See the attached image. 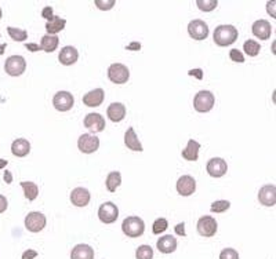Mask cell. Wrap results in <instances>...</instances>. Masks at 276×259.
Wrapping results in <instances>:
<instances>
[{
	"mask_svg": "<svg viewBox=\"0 0 276 259\" xmlns=\"http://www.w3.org/2000/svg\"><path fill=\"white\" fill-rule=\"evenodd\" d=\"M237 29L234 25H220L214 31V41L220 47H227L234 44L237 39Z\"/></svg>",
	"mask_w": 276,
	"mask_h": 259,
	"instance_id": "1",
	"label": "cell"
},
{
	"mask_svg": "<svg viewBox=\"0 0 276 259\" xmlns=\"http://www.w3.org/2000/svg\"><path fill=\"white\" fill-rule=\"evenodd\" d=\"M122 230L127 237H141L145 232V223L140 217H127L122 223Z\"/></svg>",
	"mask_w": 276,
	"mask_h": 259,
	"instance_id": "2",
	"label": "cell"
},
{
	"mask_svg": "<svg viewBox=\"0 0 276 259\" xmlns=\"http://www.w3.org/2000/svg\"><path fill=\"white\" fill-rule=\"evenodd\" d=\"M214 103H215V98L212 91L207 90H202L199 91L195 98H193V108L199 113H207L213 109Z\"/></svg>",
	"mask_w": 276,
	"mask_h": 259,
	"instance_id": "3",
	"label": "cell"
},
{
	"mask_svg": "<svg viewBox=\"0 0 276 259\" xmlns=\"http://www.w3.org/2000/svg\"><path fill=\"white\" fill-rule=\"evenodd\" d=\"M26 69V61L22 55H11L4 62V71L10 76H21Z\"/></svg>",
	"mask_w": 276,
	"mask_h": 259,
	"instance_id": "4",
	"label": "cell"
},
{
	"mask_svg": "<svg viewBox=\"0 0 276 259\" xmlns=\"http://www.w3.org/2000/svg\"><path fill=\"white\" fill-rule=\"evenodd\" d=\"M108 78L115 84H125L130 78V71L123 63H112L108 68Z\"/></svg>",
	"mask_w": 276,
	"mask_h": 259,
	"instance_id": "5",
	"label": "cell"
},
{
	"mask_svg": "<svg viewBox=\"0 0 276 259\" xmlns=\"http://www.w3.org/2000/svg\"><path fill=\"white\" fill-rule=\"evenodd\" d=\"M98 218L105 225H110L119 218V208L112 201H106L98 208Z\"/></svg>",
	"mask_w": 276,
	"mask_h": 259,
	"instance_id": "6",
	"label": "cell"
},
{
	"mask_svg": "<svg viewBox=\"0 0 276 259\" xmlns=\"http://www.w3.org/2000/svg\"><path fill=\"white\" fill-rule=\"evenodd\" d=\"M46 217L42 212H29L25 218V228L32 233H39L46 226Z\"/></svg>",
	"mask_w": 276,
	"mask_h": 259,
	"instance_id": "7",
	"label": "cell"
},
{
	"mask_svg": "<svg viewBox=\"0 0 276 259\" xmlns=\"http://www.w3.org/2000/svg\"><path fill=\"white\" fill-rule=\"evenodd\" d=\"M197 233L203 237H213L215 233H217V229H218V225H217V220L214 219L213 217L210 215H205L202 217L200 219L197 220Z\"/></svg>",
	"mask_w": 276,
	"mask_h": 259,
	"instance_id": "8",
	"label": "cell"
},
{
	"mask_svg": "<svg viewBox=\"0 0 276 259\" xmlns=\"http://www.w3.org/2000/svg\"><path fill=\"white\" fill-rule=\"evenodd\" d=\"M78 148L82 153H94L100 148V138H97L95 135L91 134H82L78 141Z\"/></svg>",
	"mask_w": 276,
	"mask_h": 259,
	"instance_id": "9",
	"label": "cell"
},
{
	"mask_svg": "<svg viewBox=\"0 0 276 259\" xmlns=\"http://www.w3.org/2000/svg\"><path fill=\"white\" fill-rule=\"evenodd\" d=\"M75 103V98L69 91H58L53 98V105L60 112H68L72 109Z\"/></svg>",
	"mask_w": 276,
	"mask_h": 259,
	"instance_id": "10",
	"label": "cell"
},
{
	"mask_svg": "<svg viewBox=\"0 0 276 259\" xmlns=\"http://www.w3.org/2000/svg\"><path fill=\"white\" fill-rule=\"evenodd\" d=\"M207 173L210 177L213 178H221L224 177L227 171H228V164L224 159L221 157H213L212 160H209L207 163V167H206Z\"/></svg>",
	"mask_w": 276,
	"mask_h": 259,
	"instance_id": "11",
	"label": "cell"
},
{
	"mask_svg": "<svg viewBox=\"0 0 276 259\" xmlns=\"http://www.w3.org/2000/svg\"><path fill=\"white\" fill-rule=\"evenodd\" d=\"M188 33L192 39L205 40L209 36V26L202 20H193L188 25Z\"/></svg>",
	"mask_w": 276,
	"mask_h": 259,
	"instance_id": "12",
	"label": "cell"
},
{
	"mask_svg": "<svg viewBox=\"0 0 276 259\" xmlns=\"http://www.w3.org/2000/svg\"><path fill=\"white\" fill-rule=\"evenodd\" d=\"M175 188H177L178 195H181V196L184 197H188L191 196L192 193H195V190H196V181H195V178L191 177V175H182L181 178L177 181Z\"/></svg>",
	"mask_w": 276,
	"mask_h": 259,
	"instance_id": "13",
	"label": "cell"
},
{
	"mask_svg": "<svg viewBox=\"0 0 276 259\" xmlns=\"http://www.w3.org/2000/svg\"><path fill=\"white\" fill-rule=\"evenodd\" d=\"M83 123L91 133H101L105 128V119L100 113H88Z\"/></svg>",
	"mask_w": 276,
	"mask_h": 259,
	"instance_id": "14",
	"label": "cell"
},
{
	"mask_svg": "<svg viewBox=\"0 0 276 259\" xmlns=\"http://www.w3.org/2000/svg\"><path fill=\"white\" fill-rule=\"evenodd\" d=\"M258 200L265 207H274L276 204V186L275 185H265L258 192Z\"/></svg>",
	"mask_w": 276,
	"mask_h": 259,
	"instance_id": "15",
	"label": "cell"
},
{
	"mask_svg": "<svg viewBox=\"0 0 276 259\" xmlns=\"http://www.w3.org/2000/svg\"><path fill=\"white\" fill-rule=\"evenodd\" d=\"M253 35L261 40H268L272 35V26L267 20H258L252 26Z\"/></svg>",
	"mask_w": 276,
	"mask_h": 259,
	"instance_id": "16",
	"label": "cell"
},
{
	"mask_svg": "<svg viewBox=\"0 0 276 259\" xmlns=\"http://www.w3.org/2000/svg\"><path fill=\"white\" fill-rule=\"evenodd\" d=\"M104 98H105V93H104L103 88H95V90H91L87 94H85L83 103L88 108H97L104 102Z\"/></svg>",
	"mask_w": 276,
	"mask_h": 259,
	"instance_id": "17",
	"label": "cell"
},
{
	"mask_svg": "<svg viewBox=\"0 0 276 259\" xmlns=\"http://www.w3.org/2000/svg\"><path fill=\"white\" fill-rule=\"evenodd\" d=\"M71 201L76 207H86L90 203V192L86 188H75L71 193Z\"/></svg>",
	"mask_w": 276,
	"mask_h": 259,
	"instance_id": "18",
	"label": "cell"
},
{
	"mask_svg": "<svg viewBox=\"0 0 276 259\" xmlns=\"http://www.w3.org/2000/svg\"><path fill=\"white\" fill-rule=\"evenodd\" d=\"M78 58H79V53H78L76 48L72 47V46H65L64 48H61L60 55H58L60 62L65 65V66L73 65V63L78 61Z\"/></svg>",
	"mask_w": 276,
	"mask_h": 259,
	"instance_id": "19",
	"label": "cell"
},
{
	"mask_svg": "<svg viewBox=\"0 0 276 259\" xmlns=\"http://www.w3.org/2000/svg\"><path fill=\"white\" fill-rule=\"evenodd\" d=\"M106 116L109 118L110 121L119 123L126 116V106L120 102L110 103L109 106H108V109H106Z\"/></svg>",
	"mask_w": 276,
	"mask_h": 259,
	"instance_id": "20",
	"label": "cell"
},
{
	"mask_svg": "<svg viewBox=\"0 0 276 259\" xmlns=\"http://www.w3.org/2000/svg\"><path fill=\"white\" fill-rule=\"evenodd\" d=\"M71 259H94V250L88 244H78L72 248Z\"/></svg>",
	"mask_w": 276,
	"mask_h": 259,
	"instance_id": "21",
	"label": "cell"
},
{
	"mask_svg": "<svg viewBox=\"0 0 276 259\" xmlns=\"http://www.w3.org/2000/svg\"><path fill=\"white\" fill-rule=\"evenodd\" d=\"M156 247L162 254H171L177 250V239L171 235L163 236L158 240Z\"/></svg>",
	"mask_w": 276,
	"mask_h": 259,
	"instance_id": "22",
	"label": "cell"
},
{
	"mask_svg": "<svg viewBox=\"0 0 276 259\" xmlns=\"http://www.w3.org/2000/svg\"><path fill=\"white\" fill-rule=\"evenodd\" d=\"M31 152V143L25 138H18L11 145V153L16 157H25Z\"/></svg>",
	"mask_w": 276,
	"mask_h": 259,
	"instance_id": "23",
	"label": "cell"
},
{
	"mask_svg": "<svg viewBox=\"0 0 276 259\" xmlns=\"http://www.w3.org/2000/svg\"><path fill=\"white\" fill-rule=\"evenodd\" d=\"M125 143H126V146L130 150H134V152H142L144 150L141 142L138 139V137H137V134H135L133 127L127 128L126 134H125Z\"/></svg>",
	"mask_w": 276,
	"mask_h": 259,
	"instance_id": "24",
	"label": "cell"
},
{
	"mask_svg": "<svg viewBox=\"0 0 276 259\" xmlns=\"http://www.w3.org/2000/svg\"><path fill=\"white\" fill-rule=\"evenodd\" d=\"M199 149H200V143L195 139H190L187 143V148L182 150V157L188 161H196L199 157Z\"/></svg>",
	"mask_w": 276,
	"mask_h": 259,
	"instance_id": "25",
	"label": "cell"
},
{
	"mask_svg": "<svg viewBox=\"0 0 276 259\" xmlns=\"http://www.w3.org/2000/svg\"><path fill=\"white\" fill-rule=\"evenodd\" d=\"M65 25H66V20H64L61 17L58 16H54L53 17V20L51 21H48L47 24H46V31H47V35H53L55 36L58 32H61L65 28Z\"/></svg>",
	"mask_w": 276,
	"mask_h": 259,
	"instance_id": "26",
	"label": "cell"
},
{
	"mask_svg": "<svg viewBox=\"0 0 276 259\" xmlns=\"http://www.w3.org/2000/svg\"><path fill=\"white\" fill-rule=\"evenodd\" d=\"M58 43H60V39L57 36H53V35H44L42 38V41H40V48L46 53H53L57 50L58 47Z\"/></svg>",
	"mask_w": 276,
	"mask_h": 259,
	"instance_id": "27",
	"label": "cell"
},
{
	"mask_svg": "<svg viewBox=\"0 0 276 259\" xmlns=\"http://www.w3.org/2000/svg\"><path fill=\"white\" fill-rule=\"evenodd\" d=\"M21 188L24 189L25 197L29 201H33L38 197V195H39V186L35 182H21Z\"/></svg>",
	"mask_w": 276,
	"mask_h": 259,
	"instance_id": "28",
	"label": "cell"
},
{
	"mask_svg": "<svg viewBox=\"0 0 276 259\" xmlns=\"http://www.w3.org/2000/svg\"><path fill=\"white\" fill-rule=\"evenodd\" d=\"M120 183H122V175H120L119 171H112V173L108 174L105 185H106V189H108L109 192L113 193V192L120 186Z\"/></svg>",
	"mask_w": 276,
	"mask_h": 259,
	"instance_id": "29",
	"label": "cell"
},
{
	"mask_svg": "<svg viewBox=\"0 0 276 259\" xmlns=\"http://www.w3.org/2000/svg\"><path fill=\"white\" fill-rule=\"evenodd\" d=\"M243 50L249 57H257L260 54L261 46L260 43H257L255 40H246L245 44H243Z\"/></svg>",
	"mask_w": 276,
	"mask_h": 259,
	"instance_id": "30",
	"label": "cell"
},
{
	"mask_svg": "<svg viewBox=\"0 0 276 259\" xmlns=\"http://www.w3.org/2000/svg\"><path fill=\"white\" fill-rule=\"evenodd\" d=\"M8 35L10 38L14 41H24L25 39H28V32L25 29H20V28H14V26H8L7 28Z\"/></svg>",
	"mask_w": 276,
	"mask_h": 259,
	"instance_id": "31",
	"label": "cell"
},
{
	"mask_svg": "<svg viewBox=\"0 0 276 259\" xmlns=\"http://www.w3.org/2000/svg\"><path fill=\"white\" fill-rule=\"evenodd\" d=\"M153 258V250L150 245H140L135 251V259H152Z\"/></svg>",
	"mask_w": 276,
	"mask_h": 259,
	"instance_id": "32",
	"label": "cell"
},
{
	"mask_svg": "<svg viewBox=\"0 0 276 259\" xmlns=\"http://www.w3.org/2000/svg\"><path fill=\"white\" fill-rule=\"evenodd\" d=\"M196 6L199 7V10L209 13V11H213L214 8L218 6V1L217 0H196Z\"/></svg>",
	"mask_w": 276,
	"mask_h": 259,
	"instance_id": "33",
	"label": "cell"
},
{
	"mask_svg": "<svg viewBox=\"0 0 276 259\" xmlns=\"http://www.w3.org/2000/svg\"><path fill=\"white\" fill-rule=\"evenodd\" d=\"M229 207H231V203L228 200H217L212 204L210 210H212V212H215V214H222V212L229 210Z\"/></svg>",
	"mask_w": 276,
	"mask_h": 259,
	"instance_id": "34",
	"label": "cell"
},
{
	"mask_svg": "<svg viewBox=\"0 0 276 259\" xmlns=\"http://www.w3.org/2000/svg\"><path fill=\"white\" fill-rule=\"evenodd\" d=\"M169 228V222L166 218H159L153 222V225H152V232H153V235H160V233H163L166 229Z\"/></svg>",
	"mask_w": 276,
	"mask_h": 259,
	"instance_id": "35",
	"label": "cell"
},
{
	"mask_svg": "<svg viewBox=\"0 0 276 259\" xmlns=\"http://www.w3.org/2000/svg\"><path fill=\"white\" fill-rule=\"evenodd\" d=\"M220 259H239V254L234 248H224L220 254Z\"/></svg>",
	"mask_w": 276,
	"mask_h": 259,
	"instance_id": "36",
	"label": "cell"
},
{
	"mask_svg": "<svg viewBox=\"0 0 276 259\" xmlns=\"http://www.w3.org/2000/svg\"><path fill=\"white\" fill-rule=\"evenodd\" d=\"M229 58H231L234 62H239V63L245 62V55L242 54L237 48H232V50L229 51Z\"/></svg>",
	"mask_w": 276,
	"mask_h": 259,
	"instance_id": "37",
	"label": "cell"
},
{
	"mask_svg": "<svg viewBox=\"0 0 276 259\" xmlns=\"http://www.w3.org/2000/svg\"><path fill=\"white\" fill-rule=\"evenodd\" d=\"M115 0H95V6L100 10H110L115 6Z\"/></svg>",
	"mask_w": 276,
	"mask_h": 259,
	"instance_id": "38",
	"label": "cell"
},
{
	"mask_svg": "<svg viewBox=\"0 0 276 259\" xmlns=\"http://www.w3.org/2000/svg\"><path fill=\"white\" fill-rule=\"evenodd\" d=\"M42 17L43 18H46L48 21H51L53 20V17H54V10H53V7H50V6H46V7L42 10Z\"/></svg>",
	"mask_w": 276,
	"mask_h": 259,
	"instance_id": "39",
	"label": "cell"
},
{
	"mask_svg": "<svg viewBox=\"0 0 276 259\" xmlns=\"http://www.w3.org/2000/svg\"><path fill=\"white\" fill-rule=\"evenodd\" d=\"M174 230H175V233L178 236H182V237L187 236V233H185V223H184V222H182V223H178V225L174 228Z\"/></svg>",
	"mask_w": 276,
	"mask_h": 259,
	"instance_id": "40",
	"label": "cell"
},
{
	"mask_svg": "<svg viewBox=\"0 0 276 259\" xmlns=\"http://www.w3.org/2000/svg\"><path fill=\"white\" fill-rule=\"evenodd\" d=\"M8 207V203H7V199L3 196V195H0V214H3V212L7 210Z\"/></svg>",
	"mask_w": 276,
	"mask_h": 259,
	"instance_id": "41",
	"label": "cell"
},
{
	"mask_svg": "<svg viewBox=\"0 0 276 259\" xmlns=\"http://www.w3.org/2000/svg\"><path fill=\"white\" fill-rule=\"evenodd\" d=\"M38 257V252L35 250H26V251L22 254V259H35Z\"/></svg>",
	"mask_w": 276,
	"mask_h": 259,
	"instance_id": "42",
	"label": "cell"
},
{
	"mask_svg": "<svg viewBox=\"0 0 276 259\" xmlns=\"http://www.w3.org/2000/svg\"><path fill=\"white\" fill-rule=\"evenodd\" d=\"M25 47L28 48L29 51H32V53H35V51H39V50H42L39 44H35V43H26V44H25Z\"/></svg>",
	"mask_w": 276,
	"mask_h": 259,
	"instance_id": "43",
	"label": "cell"
},
{
	"mask_svg": "<svg viewBox=\"0 0 276 259\" xmlns=\"http://www.w3.org/2000/svg\"><path fill=\"white\" fill-rule=\"evenodd\" d=\"M190 75L191 76H193V75H195L199 80H202V79H203V73H202L200 69H192V71H190Z\"/></svg>",
	"mask_w": 276,
	"mask_h": 259,
	"instance_id": "44",
	"label": "cell"
},
{
	"mask_svg": "<svg viewBox=\"0 0 276 259\" xmlns=\"http://www.w3.org/2000/svg\"><path fill=\"white\" fill-rule=\"evenodd\" d=\"M126 48L127 50H131V51H137V50H140V48H141V44H140V43H137V41H134V43L128 44Z\"/></svg>",
	"mask_w": 276,
	"mask_h": 259,
	"instance_id": "45",
	"label": "cell"
},
{
	"mask_svg": "<svg viewBox=\"0 0 276 259\" xmlns=\"http://www.w3.org/2000/svg\"><path fill=\"white\" fill-rule=\"evenodd\" d=\"M4 181H6V183H11L13 182V175H11L10 171H4Z\"/></svg>",
	"mask_w": 276,
	"mask_h": 259,
	"instance_id": "46",
	"label": "cell"
},
{
	"mask_svg": "<svg viewBox=\"0 0 276 259\" xmlns=\"http://www.w3.org/2000/svg\"><path fill=\"white\" fill-rule=\"evenodd\" d=\"M8 164L7 160H3V159H0V170L3 168V167H6Z\"/></svg>",
	"mask_w": 276,
	"mask_h": 259,
	"instance_id": "47",
	"label": "cell"
},
{
	"mask_svg": "<svg viewBox=\"0 0 276 259\" xmlns=\"http://www.w3.org/2000/svg\"><path fill=\"white\" fill-rule=\"evenodd\" d=\"M7 47V44H1V46H0V54H1V53H3V51H4V48Z\"/></svg>",
	"mask_w": 276,
	"mask_h": 259,
	"instance_id": "48",
	"label": "cell"
},
{
	"mask_svg": "<svg viewBox=\"0 0 276 259\" xmlns=\"http://www.w3.org/2000/svg\"><path fill=\"white\" fill-rule=\"evenodd\" d=\"M1 14H3V13H1V8H0V20H1Z\"/></svg>",
	"mask_w": 276,
	"mask_h": 259,
	"instance_id": "49",
	"label": "cell"
}]
</instances>
